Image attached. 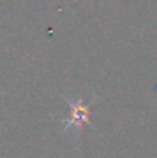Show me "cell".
I'll use <instances>...</instances> for the list:
<instances>
[{
  "label": "cell",
  "mask_w": 157,
  "mask_h": 158,
  "mask_svg": "<svg viewBox=\"0 0 157 158\" xmlns=\"http://www.w3.org/2000/svg\"><path fill=\"white\" fill-rule=\"evenodd\" d=\"M91 103L93 100L86 102L85 98H76L68 102L69 114L65 120L66 129L82 131L85 126L91 124Z\"/></svg>",
  "instance_id": "obj_1"
}]
</instances>
